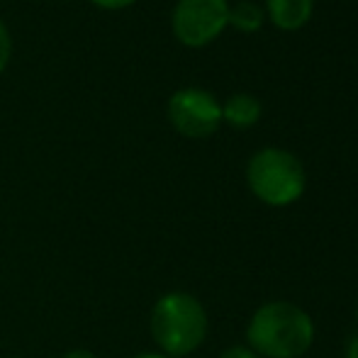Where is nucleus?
Listing matches in <instances>:
<instances>
[{
    "label": "nucleus",
    "instance_id": "obj_2",
    "mask_svg": "<svg viewBox=\"0 0 358 358\" xmlns=\"http://www.w3.org/2000/svg\"><path fill=\"white\" fill-rule=\"evenodd\" d=\"M210 322L203 302L183 290L161 295L151 307L149 331L161 354L169 358L190 356L203 346Z\"/></svg>",
    "mask_w": 358,
    "mask_h": 358
},
{
    "label": "nucleus",
    "instance_id": "obj_9",
    "mask_svg": "<svg viewBox=\"0 0 358 358\" xmlns=\"http://www.w3.org/2000/svg\"><path fill=\"white\" fill-rule=\"evenodd\" d=\"M10 54H13V39H10V32H8V27H5V22L0 20V73L8 69Z\"/></svg>",
    "mask_w": 358,
    "mask_h": 358
},
{
    "label": "nucleus",
    "instance_id": "obj_13",
    "mask_svg": "<svg viewBox=\"0 0 358 358\" xmlns=\"http://www.w3.org/2000/svg\"><path fill=\"white\" fill-rule=\"evenodd\" d=\"M62 358H98L93 354V351H88V349H71V351H66Z\"/></svg>",
    "mask_w": 358,
    "mask_h": 358
},
{
    "label": "nucleus",
    "instance_id": "obj_3",
    "mask_svg": "<svg viewBox=\"0 0 358 358\" xmlns=\"http://www.w3.org/2000/svg\"><path fill=\"white\" fill-rule=\"evenodd\" d=\"M246 183L251 193L271 208H287L305 193V166L295 154L278 146L259 149L246 166Z\"/></svg>",
    "mask_w": 358,
    "mask_h": 358
},
{
    "label": "nucleus",
    "instance_id": "obj_5",
    "mask_svg": "<svg viewBox=\"0 0 358 358\" xmlns=\"http://www.w3.org/2000/svg\"><path fill=\"white\" fill-rule=\"evenodd\" d=\"M169 120L188 139H208L222 124V105L205 88H180L169 100Z\"/></svg>",
    "mask_w": 358,
    "mask_h": 358
},
{
    "label": "nucleus",
    "instance_id": "obj_12",
    "mask_svg": "<svg viewBox=\"0 0 358 358\" xmlns=\"http://www.w3.org/2000/svg\"><path fill=\"white\" fill-rule=\"evenodd\" d=\"M344 358H358V334H354L346 344V351H344Z\"/></svg>",
    "mask_w": 358,
    "mask_h": 358
},
{
    "label": "nucleus",
    "instance_id": "obj_11",
    "mask_svg": "<svg viewBox=\"0 0 358 358\" xmlns=\"http://www.w3.org/2000/svg\"><path fill=\"white\" fill-rule=\"evenodd\" d=\"M90 3L98 5V8H103V10H122V8L134 5L137 0H90Z\"/></svg>",
    "mask_w": 358,
    "mask_h": 358
},
{
    "label": "nucleus",
    "instance_id": "obj_1",
    "mask_svg": "<svg viewBox=\"0 0 358 358\" xmlns=\"http://www.w3.org/2000/svg\"><path fill=\"white\" fill-rule=\"evenodd\" d=\"M315 341V322L287 300L264 302L246 327V346L259 358H300Z\"/></svg>",
    "mask_w": 358,
    "mask_h": 358
},
{
    "label": "nucleus",
    "instance_id": "obj_10",
    "mask_svg": "<svg viewBox=\"0 0 358 358\" xmlns=\"http://www.w3.org/2000/svg\"><path fill=\"white\" fill-rule=\"evenodd\" d=\"M217 358H259V356H256L246 344H234V346H227Z\"/></svg>",
    "mask_w": 358,
    "mask_h": 358
},
{
    "label": "nucleus",
    "instance_id": "obj_15",
    "mask_svg": "<svg viewBox=\"0 0 358 358\" xmlns=\"http://www.w3.org/2000/svg\"><path fill=\"white\" fill-rule=\"evenodd\" d=\"M356 320H358V307H356Z\"/></svg>",
    "mask_w": 358,
    "mask_h": 358
},
{
    "label": "nucleus",
    "instance_id": "obj_8",
    "mask_svg": "<svg viewBox=\"0 0 358 358\" xmlns=\"http://www.w3.org/2000/svg\"><path fill=\"white\" fill-rule=\"evenodd\" d=\"M266 13L264 8H259L256 3H249V0H241L236 5H229V24L236 27L239 32L254 34L264 27Z\"/></svg>",
    "mask_w": 358,
    "mask_h": 358
},
{
    "label": "nucleus",
    "instance_id": "obj_6",
    "mask_svg": "<svg viewBox=\"0 0 358 358\" xmlns=\"http://www.w3.org/2000/svg\"><path fill=\"white\" fill-rule=\"evenodd\" d=\"M315 10V0H266V10L271 22L285 32L305 27Z\"/></svg>",
    "mask_w": 358,
    "mask_h": 358
},
{
    "label": "nucleus",
    "instance_id": "obj_14",
    "mask_svg": "<svg viewBox=\"0 0 358 358\" xmlns=\"http://www.w3.org/2000/svg\"><path fill=\"white\" fill-rule=\"evenodd\" d=\"M132 358H169L166 354H161V351H142V354L132 356Z\"/></svg>",
    "mask_w": 358,
    "mask_h": 358
},
{
    "label": "nucleus",
    "instance_id": "obj_7",
    "mask_svg": "<svg viewBox=\"0 0 358 358\" xmlns=\"http://www.w3.org/2000/svg\"><path fill=\"white\" fill-rule=\"evenodd\" d=\"M261 120V103L249 93H236L222 105V122L236 129H249Z\"/></svg>",
    "mask_w": 358,
    "mask_h": 358
},
{
    "label": "nucleus",
    "instance_id": "obj_4",
    "mask_svg": "<svg viewBox=\"0 0 358 358\" xmlns=\"http://www.w3.org/2000/svg\"><path fill=\"white\" fill-rule=\"evenodd\" d=\"M229 24L227 0H178L171 15V29L185 47H205L215 42Z\"/></svg>",
    "mask_w": 358,
    "mask_h": 358
}]
</instances>
